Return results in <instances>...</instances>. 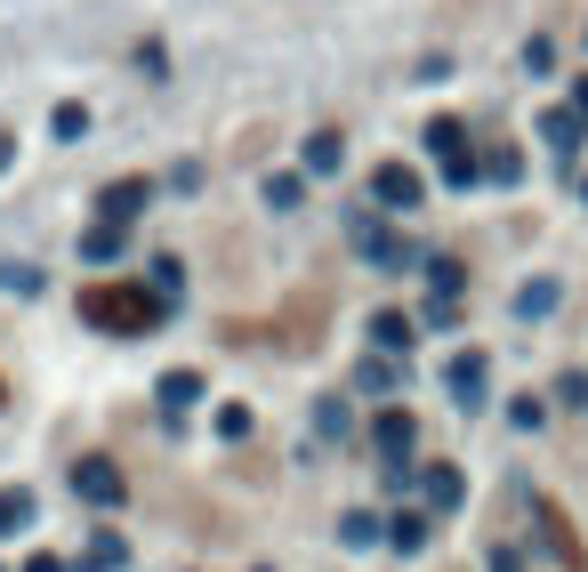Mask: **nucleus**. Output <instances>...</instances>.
Returning a JSON list of instances; mask_svg holds the SVG:
<instances>
[{"mask_svg":"<svg viewBox=\"0 0 588 572\" xmlns=\"http://www.w3.org/2000/svg\"><path fill=\"white\" fill-rule=\"evenodd\" d=\"M0 572H9V564H0Z\"/></svg>","mask_w":588,"mask_h":572,"instance_id":"obj_27","label":"nucleus"},{"mask_svg":"<svg viewBox=\"0 0 588 572\" xmlns=\"http://www.w3.org/2000/svg\"><path fill=\"white\" fill-rule=\"evenodd\" d=\"M81 315L97 322V331H121V339H146L161 315H170V299L161 291H89L81 299Z\"/></svg>","mask_w":588,"mask_h":572,"instance_id":"obj_1","label":"nucleus"},{"mask_svg":"<svg viewBox=\"0 0 588 572\" xmlns=\"http://www.w3.org/2000/svg\"><path fill=\"white\" fill-rule=\"evenodd\" d=\"M419 492H428V508H460V492H468V476H460L452 460H436V467H419Z\"/></svg>","mask_w":588,"mask_h":572,"instance_id":"obj_5","label":"nucleus"},{"mask_svg":"<svg viewBox=\"0 0 588 572\" xmlns=\"http://www.w3.org/2000/svg\"><path fill=\"white\" fill-rule=\"evenodd\" d=\"M371 194H379V202H388V210H412V202H419V178H412V170H403V161H388V170H379V178H371Z\"/></svg>","mask_w":588,"mask_h":572,"instance_id":"obj_7","label":"nucleus"},{"mask_svg":"<svg viewBox=\"0 0 588 572\" xmlns=\"http://www.w3.org/2000/svg\"><path fill=\"white\" fill-rule=\"evenodd\" d=\"M0 170H9V137H0Z\"/></svg>","mask_w":588,"mask_h":572,"instance_id":"obj_26","label":"nucleus"},{"mask_svg":"<svg viewBox=\"0 0 588 572\" xmlns=\"http://www.w3.org/2000/svg\"><path fill=\"white\" fill-rule=\"evenodd\" d=\"M25 572H73V564H57L49 548H40V557H25Z\"/></svg>","mask_w":588,"mask_h":572,"instance_id":"obj_24","label":"nucleus"},{"mask_svg":"<svg viewBox=\"0 0 588 572\" xmlns=\"http://www.w3.org/2000/svg\"><path fill=\"white\" fill-rule=\"evenodd\" d=\"M130 564V548H121V533H97L89 548H81V572H121Z\"/></svg>","mask_w":588,"mask_h":572,"instance_id":"obj_10","label":"nucleus"},{"mask_svg":"<svg viewBox=\"0 0 588 572\" xmlns=\"http://www.w3.org/2000/svg\"><path fill=\"white\" fill-rule=\"evenodd\" d=\"M549 306H556V282H549V275H540V282H524V291H516V315H524V322H540Z\"/></svg>","mask_w":588,"mask_h":572,"instance_id":"obj_14","label":"nucleus"},{"mask_svg":"<svg viewBox=\"0 0 588 572\" xmlns=\"http://www.w3.org/2000/svg\"><path fill=\"white\" fill-rule=\"evenodd\" d=\"M73 492L89 500V508H121V467L113 460H81L73 467Z\"/></svg>","mask_w":588,"mask_h":572,"instance_id":"obj_3","label":"nucleus"},{"mask_svg":"<svg viewBox=\"0 0 588 572\" xmlns=\"http://www.w3.org/2000/svg\"><path fill=\"white\" fill-rule=\"evenodd\" d=\"M395 355H363V372H355V387H363V395H395Z\"/></svg>","mask_w":588,"mask_h":572,"instance_id":"obj_12","label":"nucleus"},{"mask_svg":"<svg viewBox=\"0 0 588 572\" xmlns=\"http://www.w3.org/2000/svg\"><path fill=\"white\" fill-rule=\"evenodd\" d=\"M573 106H580V113H588V81H580V97H573Z\"/></svg>","mask_w":588,"mask_h":572,"instance_id":"obj_25","label":"nucleus"},{"mask_svg":"<svg viewBox=\"0 0 588 572\" xmlns=\"http://www.w3.org/2000/svg\"><path fill=\"white\" fill-rule=\"evenodd\" d=\"M154 291H161V299H177V291H186V275H177V258H161V267H154Z\"/></svg>","mask_w":588,"mask_h":572,"instance_id":"obj_23","label":"nucleus"},{"mask_svg":"<svg viewBox=\"0 0 588 572\" xmlns=\"http://www.w3.org/2000/svg\"><path fill=\"white\" fill-rule=\"evenodd\" d=\"M388 540L403 548V557H412V548H428V516H395V524H388Z\"/></svg>","mask_w":588,"mask_h":572,"instance_id":"obj_17","label":"nucleus"},{"mask_svg":"<svg viewBox=\"0 0 588 572\" xmlns=\"http://www.w3.org/2000/svg\"><path fill=\"white\" fill-rule=\"evenodd\" d=\"M549 146H556V154L580 146V113H549Z\"/></svg>","mask_w":588,"mask_h":572,"instance_id":"obj_20","label":"nucleus"},{"mask_svg":"<svg viewBox=\"0 0 588 572\" xmlns=\"http://www.w3.org/2000/svg\"><path fill=\"white\" fill-rule=\"evenodd\" d=\"M483 170H492V178H500V186H516V170H524V161H516L509 146H500V154H483Z\"/></svg>","mask_w":588,"mask_h":572,"instance_id":"obj_22","label":"nucleus"},{"mask_svg":"<svg viewBox=\"0 0 588 572\" xmlns=\"http://www.w3.org/2000/svg\"><path fill=\"white\" fill-rule=\"evenodd\" d=\"M339 540H347V548H371V540H388V524H379V516H363V508H355V516L339 524Z\"/></svg>","mask_w":588,"mask_h":572,"instance_id":"obj_16","label":"nucleus"},{"mask_svg":"<svg viewBox=\"0 0 588 572\" xmlns=\"http://www.w3.org/2000/svg\"><path fill=\"white\" fill-rule=\"evenodd\" d=\"M9 533H33V492L0 484V540H9Z\"/></svg>","mask_w":588,"mask_h":572,"instance_id":"obj_11","label":"nucleus"},{"mask_svg":"<svg viewBox=\"0 0 588 572\" xmlns=\"http://www.w3.org/2000/svg\"><path fill=\"white\" fill-rule=\"evenodd\" d=\"M339 154H347V146H339V130L307 137V170H339Z\"/></svg>","mask_w":588,"mask_h":572,"instance_id":"obj_18","label":"nucleus"},{"mask_svg":"<svg viewBox=\"0 0 588 572\" xmlns=\"http://www.w3.org/2000/svg\"><path fill=\"white\" fill-rule=\"evenodd\" d=\"M428 146H436L443 161H460V154H468V137H460V121H436V130H428Z\"/></svg>","mask_w":588,"mask_h":572,"instance_id":"obj_19","label":"nucleus"},{"mask_svg":"<svg viewBox=\"0 0 588 572\" xmlns=\"http://www.w3.org/2000/svg\"><path fill=\"white\" fill-rule=\"evenodd\" d=\"M483 372H492V363H483L476 346H468V355H452V372H443V387H452V403H468V412H476V403H483Z\"/></svg>","mask_w":588,"mask_h":572,"instance_id":"obj_4","label":"nucleus"},{"mask_svg":"<svg viewBox=\"0 0 588 572\" xmlns=\"http://www.w3.org/2000/svg\"><path fill=\"white\" fill-rule=\"evenodd\" d=\"M194 403H201V372H170V379H161V412H194Z\"/></svg>","mask_w":588,"mask_h":572,"instance_id":"obj_9","label":"nucleus"},{"mask_svg":"<svg viewBox=\"0 0 588 572\" xmlns=\"http://www.w3.org/2000/svg\"><path fill=\"white\" fill-rule=\"evenodd\" d=\"M218 436L242 443V436H250V412H242V403H226V412H218Z\"/></svg>","mask_w":588,"mask_h":572,"instance_id":"obj_21","label":"nucleus"},{"mask_svg":"<svg viewBox=\"0 0 588 572\" xmlns=\"http://www.w3.org/2000/svg\"><path fill=\"white\" fill-rule=\"evenodd\" d=\"M460 282H468L460 258H428V291H436V299H460Z\"/></svg>","mask_w":588,"mask_h":572,"instance_id":"obj_15","label":"nucleus"},{"mask_svg":"<svg viewBox=\"0 0 588 572\" xmlns=\"http://www.w3.org/2000/svg\"><path fill=\"white\" fill-rule=\"evenodd\" d=\"M371 346H379V355H412V322H403L395 306H388V315H371Z\"/></svg>","mask_w":588,"mask_h":572,"instance_id":"obj_8","label":"nucleus"},{"mask_svg":"<svg viewBox=\"0 0 588 572\" xmlns=\"http://www.w3.org/2000/svg\"><path fill=\"white\" fill-rule=\"evenodd\" d=\"M371 443H379V460L403 476V460H412V443H419V427H412V412H379L371 419Z\"/></svg>","mask_w":588,"mask_h":572,"instance_id":"obj_2","label":"nucleus"},{"mask_svg":"<svg viewBox=\"0 0 588 572\" xmlns=\"http://www.w3.org/2000/svg\"><path fill=\"white\" fill-rule=\"evenodd\" d=\"M81 258H89V267H106V258H121V227H106V218H97V227L81 234Z\"/></svg>","mask_w":588,"mask_h":572,"instance_id":"obj_13","label":"nucleus"},{"mask_svg":"<svg viewBox=\"0 0 588 572\" xmlns=\"http://www.w3.org/2000/svg\"><path fill=\"white\" fill-rule=\"evenodd\" d=\"M137 210H146V186H137V178H121V186H106V202H97V218H106V227H130Z\"/></svg>","mask_w":588,"mask_h":572,"instance_id":"obj_6","label":"nucleus"}]
</instances>
